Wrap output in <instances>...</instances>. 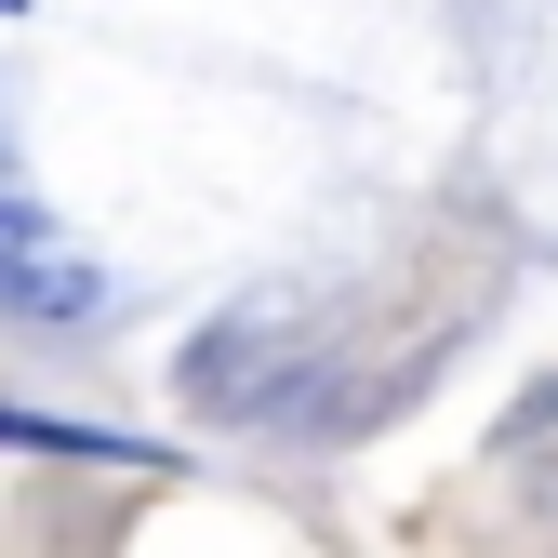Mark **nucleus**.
Instances as JSON below:
<instances>
[{
	"instance_id": "f03ea898",
	"label": "nucleus",
	"mask_w": 558,
	"mask_h": 558,
	"mask_svg": "<svg viewBox=\"0 0 558 558\" xmlns=\"http://www.w3.org/2000/svg\"><path fill=\"white\" fill-rule=\"evenodd\" d=\"M0 14H14V0H0Z\"/></svg>"
},
{
	"instance_id": "f257e3e1",
	"label": "nucleus",
	"mask_w": 558,
	"mask_h": 558,
	"mask_svg": "<svg viewBox=\"0 0 558 558\" xmlns=\"http://www.w3.org/2000/svg\"><path fill=\"white\" fill-rule=\"evenodd\" d=\"M0 306H14V319H94V306H107L94 253L14 186V160H0Z\"/></svg>"
}]
</instances>
